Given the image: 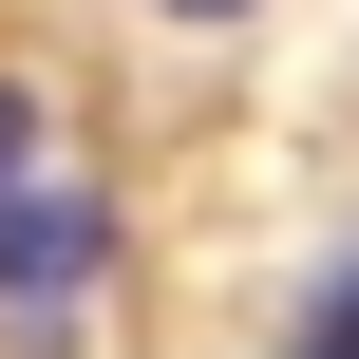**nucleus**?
<instances>
[{
  "instance_id": "nucleus-1",
  "label": "nucleus",
  "mask_w": 359,
  "mask_h": 359,
  "mask_svg": "<svg viewBox=\"0 0 359 359\" xmlns=\"http://www.w3.org/2000/svg\"><path fill=\"white\" fill-rule=\"evenodd\" d=\"M95 246H114L95 189H0V303H19V322H76V303H95Z\"/></svg>"
},
{
  "instance_id": "nucleus-3",
  "label": "nucleus",
  "mask_w": 359,
  "mask_h": 359,
  "mask_svg": "<svg viewBox=\"0 0 359 359\" xmlns=\"http://www.w3.org/2000/svg\"><path fill=\"white\" fill-rule=\"evenodd\" d=\"M19 151H38V114H19V95H0V189H19Z\"/></svg>"
},
{
  "instance_id": "nucleus-4",
  "label": "nucleus",
  "mask_w": 359,
  "mask_h": 359,
  "mask_svg": "<svg viewBox=\"0 0 359 359\" xmlns=\"http://www.w3.org/2000/svg\"><path fill=\"white\" fill-rule=\"evenodd\" d=\"M170 19H246V0H170Z\"/></svg>"
},
{
  "instance_id": "nucleus-2",
  "label": "nucleus",
  "mask_w": 359,
  "mask_h": 359,
  "mask_svg": "<svg viewBox=\"0 0 359 359\" xmlns=\"http://www.w3.org/2000/svg\"><path fill=\"white\" fill-rule=\"evenodd\" d=\"M303 359H359V265L322 284V322H303Z\"/></svg>"
}]
</instances>
